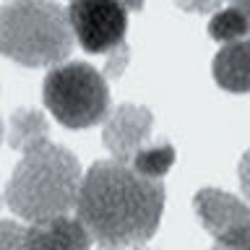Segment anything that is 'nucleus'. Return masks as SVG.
I'll return each mask as SVG.
<instances>
[{
	"label": "nucleus",
	"instance_id": "1",
	"mask_svg": "<svg viewBox=\"0 0 250 250\" xmlns=\"http://www.w3.org/2000/svg\"><path fill=\"white\" fill-rule=\"evenodd\" d=\"M164 211V185L130 162L107 159L83 175L76 216L102 250H123L151 240Z\"/></svg>",
	"mask_w": 250,
	"mask_h": 250
},
{
	"label": "nucleus",
	"instance_id": "2",
	"mask_svg": "<svg viewBox=\"0 0 250 250\" xmlns=\"http://www.w3.org/2000/svg\"><path fill=\"white\" fill-rule=\"evenodd\" d=\"M83 175L68 148L50 141L26 148L5 188V203L26 222L70 214L78 206Z\"/></svg>",
	"mask_w": 250,
	"mask_h": 250
},
{
	"label": "nucleus",
	"instance_id": "3",
	"mask_svg": "<svg viewBox=\"0 0 250 250\" xmlns=\"http://www.w3.org/2000/svg\"><path fill=\"white\" fill-rule=\"evenodd\" d=\"M68 11L52 0H8L0 11L3 55L26 68L55 65L73 50Z\"/></svg>",
	"mask_w": 250,
	"mask_h": 250
},
{
	"label": "nucleus",
	"instance_id": "4",
	"mask_svg": "<svg viewBox=\"0 0 250 250\" xmlns=\"http://www.w3.org/2000/svg\"><path fill=\"white\" fill-rule=\"evenodd\" d=\"M42 97L47 109L65 128H91L109 117V86L89 62H62L44 78Z\"/></svg>",
	"mask_w": 250,
	"mask_h": 250
},
{
	"label": "nucleus",
	"instance_id": "5",
	"mask_svg": "<svg viewBox=\"0 0 250 250\" xmlns=\"http://www.w3.org/2000/svg\"><path fill=\"white\" fill-rule=\"evenodd\" d=\"M70 26L78 44L91 55L115 52L128 34V5L123 0H70Z\"/></svg>",
	"mask_w": 250,
	"mask_h": 250
},
{
	"label": "nucleus",
	"instance_id": "6",
	"mask_svg": "<svg viewBox=\"0 0 250 250\" xmlns=\"http://www.w3.org/2000/svg\"><path fill=\"white\" fill-rule=\"evenodd\" d=\"M193 208L201 224L216 242L250 250V206L219 188H203L195 193Z\"/></svg>",
	"mask_w": 250,
	"mask_h": 250
},
{
	"label": "nucleus",
	"instance_id": "7",
	"mask_svg": "<svg viewBox=\"0 0 250 250\" xmlns=\"http://www.w3.org/2000/svg\"><path fill=\"white\" fill-rule=\"evenodd\" d=\"M154 117L146 107L138 104H120L109 112L102 130V141L109 148V154L120 162H133L141 148L148 146L151 138Z\"/></svg>",
	"mask_w": 250,
	"mask_h": 250
},
{
	"label": "nucleus",
	"instance_id": "8",
	"mask_svg": "<svg viewBox=\"0 0 250 250\" xmlns=\"http://www.w3.org/2000/svg\"><path fill=\"white\" fill-rule=\"evenodd\" d=\"M23 240L26 250H89L94 242L86 224L70 214L31 222L23 229Z\"/></svg>",
	"mask_w": 250,
	"mask_h": 250
},
{
	"label": "nucleus",
	"instance_id": "9",
	"mask_svg": "<svg viewBox=\"0 0 250 250\" xmlns=\"http://www.w3.org/2000/svg\"><path fill=\"white\" fill-rule=\"evenodd\" d=\"M214 81L224 91L245 94L250 91V39L227 42L214 58Z\"/></svg>",
	"mask_w": 250,
	"mask_h": 250
},
{
	"label": "nucleus",
	"instance_id": "10",
	"mask_svg": "<svg viewBox=\"0 0 250 250\" xmlns=\"http://www.w3.org/2000/svg\"><path fill=\"white\" fill-rule=\"evenodd\" d=\"M47 136H50V128H47V120L42 112L37 109H19L11 117V130H8V144L19 151H26V148H34L39 144H44Z\"/></svg>",
	"mask_w": 250,
	"mask_h": 250
},
{
	"label": "nucleus",
	"instance_id": "11",
	"mask_svg": "<svg viewBox=\"0 0 250 250\" xmlns=\"http://www.w3.org/2000/svg\"><path fill=\"white\" fill-rule=\"evenodd\" d=\"M208 37L224 44L250 37V21H248L245 11H240L234 3L229 8H219L208 21Z\"/></svg>",
	"mask_w": 250,
	"mask_h": 250
},
{
	"label": "nucleus",
	"instance_id": "12",
	"mask_svg": "<svg viewBox=\"0 0 250 250\" xmlns=\"http://www.w3.org/2000/svg\"><path fill=\"white\" fill-rule=\"evenodd\" d=\"M133 167L138 172H144V175L154 177V180H162L164 175L169 172V167L175 164V148L169 144H148L146 148H141V151L133 156Z\"/></svg>",
	"mask_w": 250,
	"mask_h": 250
},
{
	"label": "nucleus",
	"instance_id": "13",
	"mask_svg": "<svg viewBox=\"0 0 250 250\" xmlns=\"http://www.w3.org/2000/svg\"><path fill=\"white\" fill-rule=\"evenodd\" d=\"M23 229L26 227L16 224V222H5L0 224V250H26V240H23Z\"/></svg>",
	"mask_w": 250,
	"mask_h": 250
},
{
	"label": "nucleus",
	"instance_id": "14",
	"mask_svg": "<svg viewBox=\"0 0 250 250\" xmlns=\"http://www.w3.org/2000/svg\"><path fill=\"white\" fill-rule=\"evenodd\" d=\"M175 3L188 13H216L219 8H224L227 0H175Z\"/></svg>",
	"mask_w": 250,
	"mask_h": 250
},
{
	"label": "nucleus",
	"instance_id": "15",
	"mask_svg": "<svg viewBox=\"0 0 250 250\" xmlns=\"http://www.w3.org/2000/svg\"><path fill=\"white\" fill-rule=\"evenodd\" d=\"M125 65H128V47L123 44V47H117L115 52H109V62H107L104 73L107 76H120Z\"/></svg>",
	"mask_w": 250,
	"mask_h": 250
},
{
	"label": "nucleus",
	"instance_id": "16",
	"mask_svg": "<svg viewBox=\"0 0 250 250\" xmlns=\"http://www.w3.org/2000/svg\"><path fill=\"white\" fill-rule=\"evenodd\" d=\"M240 185L242 193L250 198V151H245V156L240 159Z\"/></svg>",
	"mask_w": 250,
	"mask_h": 250
},
{
	"label": "nucleus",
	"instance_id": "17",
	"mask_svg": "<svg viewBox=\"0 0 250 250\" xmlns=\"http://www.w3.org/2000/svg\"><path fill=\"white\" fill-rule=\"evenodd\" d=\"M125 5H128V11H141V8H144V3L146 0H123Z\"/></svg>",
	"mask_w": 250,
	"mask_h": 250
},
{
	"label": "nucleus",
	"instance_id": "18",
	"mask_svg": "<svg viewBox=\"0 0 250 250\" xmlns=\"http://www.w3.org/2000/svg\"><path fill=\"white\" fill-rule=\"evenodd\" d=\"M234 5L240 8V11H245V16H248V21H250V0H232Z\"/></svg>",
	"mask_w": 250,
	"mask_h": 250
},
{
	"label": "nucleus",
	"instance_id": "19",
	"mask_svg": "<svg viewBox=\"0 0 250 250\" xmlns=\"http://www.w3.org/2000/svg\"><path fill=\"white\" fill-rule=\"evenodd\" d=\"M211 250H245V248H234V245H224V242H216Z\"/></svg>",
	"mask_w": 250,
	"mask_h": 250
}]
</instances>
